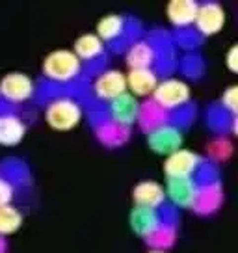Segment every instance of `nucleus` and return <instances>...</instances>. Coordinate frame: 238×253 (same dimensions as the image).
Here are the masks:
<instances>
[{"label":"nucleus","instance_id":"1","mask_svg":"<svg viewBox=\"0 0 238 253\" xmlns=\"http://www.w3.org/2000/svg\"><path fill=\"white\" fill-rule=\"evenodd\" d=\"M43 71H45L50 84L65 86V84L73 82V79L79 77L82 67H80V62L77 56L67 52V50H60V52L50 54L45 60Z\"/></svg>","mask_w":238,"mask_h":253},{"label":"nucleus","instance_id":"2","mask_svg":"<svg viewBox=\"0 0 238 253\" xmlns=\"http://www.w3.org/2000/svg\"><path fill=\"white\" fill-rule=\"evenodd\" d=\"M34 95L32 82L26 79L24 75H8L6 79L0 82V101L11 106H21V103L28 101Z\"/></svg>","mask_w":238,"mask_h":253},{"label":"nucleus","instance_id":"3","mask_svg":"<svg viewBox=\"0 0 238 253\" xmlns=\"http://www.w3.org/2000/svg\"><path fill=\"white\" fill-rule=\"evenodd\" d=\"M186 101H188V87L177 80H166L164 84H160L155 93V99H153V103L159 108L169 112V114L175 108L181 110Z\"/></svg>","mask_w":238,"mask_h":253},{"label":"nucleus","instance_id":"4","mask_svg":"<svg viewBox=\"0 0 238 253\" xmlns=\"http://www.w3.org/2000/svg\"><path fill=\"white\" fill-rule=\"evenodd\" d=\"M15 108L17 106L0 101V143L4 145L19 143L24 136V123L21 121L19 114L13 112Z\"/></svg>","mask_w":238,"mask_h":253},{"label":"nucleus","instance_id":"5","mask_svg":"<svg viewBox=\"0 0 238 253\" xmlns=\"http://www.w3.org/2000/svg\"><path fill=\"white\" fill-rule=\"evenodd\" d=\"M79 106L69 97H58L54 103L48 106L47 119L54 128H71L79 121Z\"/></svg>","mask_w":238,"mask_h":253},{"label":"nucleus","instance_id":"6","mask_svg":"<svg viewBox=\"0 0 238 253\" xmlns=\"http://www.w3.org/2000/svg\"><path fill=\"white\" fill-rule=\"evenodd\" d=\"M123 89H125V79L118 71L101 73V77L93 84V91L99 101H116L123 95Z\"/></svg>","mask_w":238,"mask_h":253},{"label":"nucleus","instance_id":"7","mask_svg":"<svg viewBox=\"0 0 238 253\" xmlns=\"http://www.w3.org/2000/svg\"><path fill=\"white\" fill-rule=\"evenodd\" d=\"M138 116H140V106L128 95H121L110 103V118L114 119V123L118 126L127 128L128 125L134 123V119Z\"/></svg>","mask_w":238,"mask_h":253},{"label":"nucleus","instance_id":"8","mask_svg":"<svg viewBox=\"0 0 238 253\" xmlns=\"http://www.w3.org/2000/svg\"><path fill=\"white\" fill-rule=\"evenodd\" d=\"M169 198L173 199L175 205L179 207H194L196 196H198V182L192 177L186 179H169Z\"/></svg>","mask_w":238,"mask_h":253},{"label":"nucleus","instance_id":"9","mask_svg":"<svg viewBox=\"0 0 238 253\" xmlns=\"http://www.w3.org/2000/svg\"><path fill=\"white\" fill-rule=\"evenodd\" d=\"M199 158L192 153H177L166 162V171L169 179H186L198 173Z\"/></svg>","mask_w":238,"mask_h":253},{"label":"nucleus","instance_id":"10","mask_svg":"<svg viewBox=\"0 0 238 253\" xmlns=\"http://www.w3.org/2000/svg\"><path fill=\"white\" fill-rule=\"evenodd\" d=\"M162 223V216L157 209H147V207H138L132 212V227L138 235L142 237H151L155 231L159 229Z\"/></svg>","mask_w":238,"mask_h":253},{"label":"nucleus","instance_id":"11","mask_svg":"<svg viewBox=\"0 0 238 253\" xmlns=\"http://www.w3.org/2000/svg\"><path fill=\"white\" fill-rule=\"evenodd\" d=\"M77 54L82 58V60H86L87 63H91V67H95L99 69L97 65H103L106 63L104 60V48H103V43L99 38L95 36H82L79 41H77Z\"/></svg>","mask_w":238,"mask_h":253},{"label":"nucleus","instance_id":"12","mask_svg":"<svg viewBox=\"0 0 238 253\" xmlns=\"http://www.w3.org/2000/svg\"><path fill=\"white\" fill-rule=\"evenodd\" d=\"M196 24L203 34H214L222 28L223 24V11L216 4H205L198 9Z\"/></svg>","mask_w":238,"mask_h":253},{"label":"nucleus","instance_id":"13","mask_svg":"<svg viewBox=\"0 0 238 253\" xmlns=\"http://www.w3.org/2000/svg\"><path fill=\"white\" fill-rule=\"evenodd\" d=\"M181 143V134L173 125H162L151 130V147L159 153L173 151Z\"/></svg>","mask_w":238,"mask_h":253},{"label":"nucleus","instance_id":"14","mask_svg":"<svg viewBox=\"0 0 238 253\" xmlns=\"http://www.w3.org/2000/svg\"><path fill=\"white\" fill-rule=\"evenodd\" d=\"M198 4L196 2H171L169 9H167V15L171 19V23L175 26H179L181 30L188 28L192 23H196V15H198Z\"/></svg>","mask_w":238,"mask_h":253},{"label":"nucleus","instance_id":"15","mask_svg":"<svg viewBox=\"0 0 238 253\" xmlns=\"http://www.w3.org/2000/svg\"><path fill=\"white\" fill-rule=\"evenodd\" d=\"M128 63L132 69H151V65L157 62V50L151 41H140L128 52Z\"/></svg>","mask_w":238,"mask_h":253},{"label":"nucleus","instance_id":"16","mask_svg":"<svg viewBox=\"0 0 238 253\" xmlns=\"http://www.w3.org/2000/svg\"><path fill=\"white\" fill-rule=\"evenodd\" d=\"M134 199L140 207L159 209L164 207V190L157 182H142L134 190Z\"/></svg>","mask_w":238,"mask_h":253},{"label":"nucleus","instance_id":"17","mask_svg":"<svg viewBox=\"0 0 238 253\" xmlns=\"http://www.w3.org/2000/svg\"><path fill=\"white\" fill-rule=\"evenodd\" d=\"M128 82L136 95H147L157 86V75L153 69H132Z\"/></svg>","mask_w":238,"mask_h":253},{"label":"nucleus","instance_id":"18","mask_svg":"<svg viewBox=\"0 0 238 253\" xmlns=\"http://www.w3.org/2000/svg\"><path fill=\"white\" fill-rule=\"evenodd\" d=\"M21 225V212L11 207H0V235H8L19 229Z\"/></svg>","mask_w":238,"mask_h":253}]
</instances>
